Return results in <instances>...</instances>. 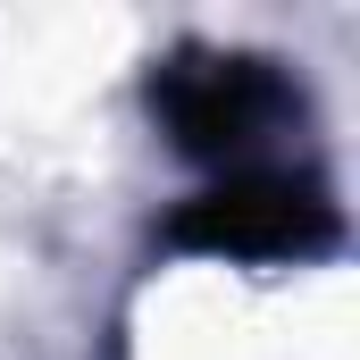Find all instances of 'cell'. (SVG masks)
<instances>
[{
    "instance_id": "6da1fadb",
    "label": "cell",
    "mask_w": 360,
    "mask_h": 360,
    "mask_svg": "<svg viewBox=\"0 0 360 360\" xmlns=\"http://www.w3.org/2000/svg\"><path fill=\"white\" fill-rule=\"evenodd\" d=\"M168 235L193 252H235V260H269V252H310L335 235L327 193L302 176H235L201 201H184L168 218Z\"/></svg>"
},
{
    "instance_id": "7a4b0ae2",
    "label": "cell",
    "mask_w": 360,
    "mask_h": 360,
    "mask_svg": "<svg viewBox=\"0 0 360 360\" xmlns=\"http://www.w3.org/2000/svg\"><path fill=\"white\" fill-rule=\"evenodd\" d=\"M151 109L168 117L184 151H243L276 109H285V84H276L260 59H176Z\"/></svg>"
}]
</instances>
